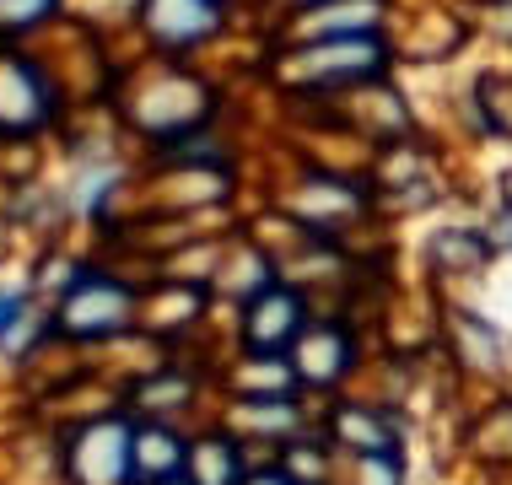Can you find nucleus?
I'll return each mask as SVG.
<instances>
[{
	"label": "nucleus",
	"instance_id": "f257e3e1",
	"mask_svg": "<svg viewBox=\"0 0 512 485\" xmlns=\"http://www.w3.org/2000/svg\"><path fill=\"white\" fill-rule=\"evenodd\" d=\"M130 464H135V442L114 421L81 432L76 448H71V469H76L81 485H119L124 475H130Z\"/></svg>",
	"mask_w": 512,
	"mask_h": 485
},
{
	"label": "nucleus",
	"instance_id": "f03ea898",
	"mask_svg": "<svg viewBox=\"0 0 512 485\" xmlns=\"http://www.w3.org/2000/svg\"><path fill=\"white\" fill-rule=\"evenodd\" d=\"M297 324H302V308H297L292 291H265V297L248 308L243 335H248L254 351H281V345L297 335Z\"/></svg>",
	"mask_w": 512,
	"mask_h": 485
},
{
	"label": "nucleus",
	"instance_id": "7ed1b4c3",
	"mask_svg": "<svg viewBox=\"0 0 512 485\" xmlns=\"http://www.w3.org/2000/svg\"><path fill=\"white\" fill-rule=\"evenodd\" d=\"M119 324H124V291L103 281H87L65 302V329H76V335H103V329H119Z\"/></svg>",
	"mask_w": 512,
	"mask_h": 485
},
{
	"label": "nucleus",
	"instance_id": "20e7f679",
	"mask_svg": "<svg viewBox=\"0 0 512 485\" xmlns=\"http://www.w3.org/2000/svg\"><path fill=\"white\" fill-rule=\"evenodd\" d=\"M216 27V6L211 0H151V33L168 38V44H184V38H200Z\"/></svg>",
	"mask_w": 512,
	"mask_h": 485
},
{
	"label": "nucleus",
	"instance_id": "39448f33",
	"mask_svg": "<svg viewBox=\"0 0 512 485\" xmlns=\"http://www.w3.org/2000/svg\"><path fill=\"white\" fill-rule=\"evenodd\" d=\"M184 464V448L168 437V432H141L135 437V469H141L146 480H173V469Z\"/></svg>",
	"mask_w": 512,
	"mask_h": 485
},
{
	"label": "nucleus",
	"instance_id": "423d86ee",
	"mask_svg": "<svg viewBox=\"0 0 512 485\" xmlns=\"http://www.w3.org/2000/svg\"><path fill=\"white\" fill-rule=\"evenodd\" d=\"M195 485H238V453H232V442H200Z\"/></svg>",
	"mask_w": 512,
	"mask_h": 485
},
{
	"label": "nucleus",
	"instance_id": "0eeeda50",
	"mask_svg": "<svg viewBox=\"0 0 512 485\" xmlns=\"http://www.w3.org/2000/svg\"><path fill=\"white\" fill-rule=\"evenodd\" d=\"M378 65V44H324L318 49V60H313V71L318 76H335V71H372Z\"/></svg>",
	"mask_w": 512,
	"mask_h": 485
},
{
	"label": "nucleus",
	"instance_id": "6e6552de",
	"mask_svg": "<svg viewBox=\"0 0 512 485\" xmlns=\"http://www.w3.org/2000/svg\"><path fill=\"white\" fill-rule=\"evenodd\" d=\"M335 426H340V437H345V442H356L362 453H389V432L378 426V415H367V410L345 405Z\"/></svg>",
	"mask_w": 512,
	"mask_h": 485
},
{
	"label": "nucleus",
	"instance_id": "1a4fd4ad",
	"mask_svg": "<svg viewBox=\"0 0 512 485\" xmlns=\"http://www.w3.org/2000/svg\"><path fill=\"white\" fill-rule=\"evenodd\" d=\"M340 367H345V345H340V335H313L302 372H308V378H335Z\"/></svg>",
	"mask_w": 512,
	"mask_h": 485
},
{
	"label": "nucleus",
	"instance_id": "9d476101",
	"mask_svg": "<svg viewBox=\"0 0 512 485\" xmlns=\"http://www.w3.org/2000/svg\"><path fill=\"white\" fill-rule=\"evenodd\" d=\"M437 254L442 259H464V265H480V259H486V243L480 238H437Z\"/></svg>",
	"mask_w": 512,
	"mask_h": 485
},
{
	"label": "nucleus",
	"instance_id": "9b49d317",
	"mask_svg": "<svg viewBox=\"0 0 512 485\" xmlns=\"http://www.w3.org/2000/svg\"><path fill=\"white\" fill-rule=\"evenodd\" d=\"M362 485H394V453H367Z\"/></svg>",
	"mask_w": 512,
	"mask_h": 485
},
{
	"label": "nucleus",
	"instance_id": "f8f14e48",
	"mask_svg": "<svg viewBox=\"0 0 512 485\" xmlns=\"http://www.w3.org/2000/svg\"><path fill=\"white\" fill-rule=\"evenodd\" d=\"M44 6H49V0H0V17H6V22H33Z\"/></svg>",
	"mask_w": 512,
	"mask_h": 485
},
{
	"label": "nucleus",
	"instance_id": "ddd939ff",
	"mask_svg": "<svg viewBox=\"0 0 512 485\" xmlns=\"http://www.w3.org/2000/svg\"><path fill=\"white\" fill-rule=\"evenodd\" d=\"M162 485H184V480H162Z\"/></svg>",
	"mask_w": 512,
	"mask_h": 485
}]
</instances>
